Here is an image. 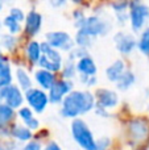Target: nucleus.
I'll use <instances>...</instances> for the list:
<instances>
[{
    "label": "nucleus",
    "mask_w": 149,
    "mask_h": 150,
    "mask_svg": "<svg viewBox=\"0 0 149 150\" xmlns=\"http://www.w3.org/2000/svg\"><path fill=\"white\" fill-rule=\"evenodd\" d=\"M95 108V98L89 91H71L65 96L61 105V115L67 119H78Z\"/></svg>",
    "instance_id": "1"
},
{
    "label": "nucleus",
    "mask_w": 149,
    "mask_h": 150,
    "mask_svg": "<svg viewBox=\"0 0 149 150\" xmlns=\"http://www.w3.org/2000/svg\"><path fill=\"white\" fill-rule=\"evenodd\" d=\"M71 134L73 138L83 150H95V140L89 125L81 119H74L71 122Z\"/></svg>",
    "instance_id": "2"
},
{
    "label": "nucleus",
    "mask_w": 149,
    "mask_h": 150,
    "mask_svg": "<svg viewBox=\"0 0 149 150\" xmlns=\"http://www.w3.org/2000/svg\"><path fill=\"white\" fill-rule=\"evenodd\" d=\"M62 55L58 50L53 49L46 42L41 44V57H40L37 65L42 70L50 71V73L54 74L62 69Z\"/></svg>",
    "instance_id": "3"
},
{
    "label": "nucleus",
    "mask_w": 149,
    "mask_h": 150,
    "mask_svg": "<svg viewBox=\"0 0 149 150\" xmlns=\"http://www.w3.org/2000/svg\"><path fill=\"white\" fill-rule=\"evenodd\" d=\"M78 30H82L91 38H95V37L99 36H106L111 30V24L104 18L99 17V16L92 15L84 18L83 24Z\"/></svg>",
    "instance_id": "4"
},
{
    "label": "nucleus",
    "mask_w": 149,
    "mask_h": 150,
    "mask_svg": "<svg viewBox=\"0 0 149 150\" xmlns=\"http://www.w3.org/2000/svg\"><path fill=\"white\" fill-rule=\"evenodd\" d=\"M128 9L132 30L140 32L149 18V7L141 1H131Z\"/></svg>",
    "instance_id": "5"
},
{
    "label": "nucleus",
    "mask_w": 149,
    "mask_h": 150,
    "mask_svg": "<svg viewBox=\"0 0 149 150\" xmlns=\"http://www.w3.org/2000/svg\"><path fill=\"white\" fill-rule=\"evenodd\" d=\"M26 101L29 104V108L33 109L37 113H42V112L46 109L48 104H49V98H48V93L45 92L41 88H33L28 90L25 92L24 96Z\"/></svg>",
    "instance_id": "6"
},
{
    "label": "nucleus",
    "mask_w": 149,
    "mask_h": 150,
    "mask_svg": "<svg viewBox=\"0 0 149 150\" xmlns=\"http://www.w3.org/2000/svg\"><path fill=\"white\" fill-rule=\"evenodd\" d=\"M46 44L52 46L55 50H65V52H71L74 47V41L70 37V34L66 32L58 30V32H49L46 33Z\"/></svg>",
    "instance_id": "7"
},
{
    "label": "nucleus",
    "mask_w": 149,
    "mask_h": 150,
    "mask_svg": "<svg viewBox=\"0 0 149 150\" xmlns=\"http://www.w3.org/2000/svg\"><path fill=\"white\" fill-rule=\"evenodd\" d=\"M71 88H73V84H71L70 80H65V79L55 80L54 84L50 87L49 93H48L49 101L53 104L62 103L65 96L71 92Z\"/></svg>",
    "instance_id": "8"
},
{
    "label": "nucleus",
    "mask_w": 149,
    "mask_h": 150,
    "mask_svg": "<svg viewBox=\"0 0 149 150\" xmlns=\"http://www.w3.org/2000/svg\"><path fill=\"white\" fill-rule=\"evenodd\" d=\"M3 103L12 109H20L24 103L23 91L18 88V86L11 84L8 87L3 88Z\"/></svg>",
    "instance_id": "9"
},
{
    "label": "nucleus",
    "mask_w": 149,
    "mask_h": 150,
    "mask_svg": "<svg viewBox=\"0 0 149 150\" xmlns=\"http://www.w3.org/2000/svg\"><path fill=\"white\" fill-rule=\"evenodd\" d=\"M94 98L96 99V103H95V107L102 109H110L114 108V107L118 105L119 103V96L115 91L111 90H106V88H100L95 92Z\"/></svg>",
    "instance_id": "10"
},
{
    "label": "nucleus",
    "mask_w": 149,
    "mask_h": 150,
    "mask_svg": "<svg viewBox=\"0 0 149 150\" xmlns=\"http://www.w3.org/2000/svg\"><path fill=\"white\" fill-rule=\"evenodd\" d=\"M114 42L115 46L121 54H131L133 49L137 46V41L132 34L124 33V32H118L114 36Z\"/></svg>",
    "instance_id": "11"
},
{
    "label": "nucleus",
    "mask_w": 149,
    "mask_h": 150,
    "mask_svg": "<svg viewBox=\"0 0 149 150\" xmlns=\"http://www.w3.org/2000/svg\"><path fill=\"white\" fill-rule=\"evenodd\" d=\"M128 130H129L131 138L135 140L136 142H143V141L147 140L149 136V125L143 119L132 120L128 125Z\"/></svg>",
    "instance_id": "12"
},
{
    "label": "nucleus",
    "mask_w": 149,
    "mask_h": 150,
    "mask_svg": "<svg viewBox=\"0 0 149 150\" xmlns=\"http://www.w3.org/2000/svg\"><path fill=\"white\" fill-rule=\"evenodd\" d=\"M42 25V16L36 11H31L25 16V33L31 37L38 34Z\"/></svg>",
    "instance_id": "13"
},
{
    "label": "nucleus",
    "mask_w": 149,
    "mask_h": 150,
    "mask_svg": "<svg viewBox=\"0 0 149 150\" xmlns=\"http://www.w3.org/2000/svg\"><path fill=\"white\" fill-rule=\"evenodd\" d=\"M75 67H77V71L79 73V75H84V76H96V73H98L96 65H95L94 59H92L90 55H86V57L78 59Z\"/></svg>",
    "instance_id": "14"
},
{
    "label": "nucleus",
    "mask_w": 149,
    "mask_h": 150,
    "mask_svg": "<svg viewBox=\"0 0 149 150\" xmlns=\"http://www.w3.org/2000/svg\"><path fill=\"white\" fill-rule=\"evenodd\" d=\"M34 78H36V82L40 84V87H41V90H50V87H52L53 84H54V82L57 79H55V74L50 73V71H46V70H42V69H40V70L36 71V74H34Z\"/></svg>",
    "instance_id": "15"
},
{
    "label": "nucleus",
    "mask_w": 149,
    "mask_h": 150,
    "mask_svg": "<svg viewBox=\"0 0 149 150\" xmlns=\"http://www.w3.org/2000/svg\"><path fill=\"white\" fill-rule=\"evenodd\" d=\"M124 71H126V65H124V62L121 59H118L106 69V76H107L108 80L116 83L119 78L123 75Z\"/></svg>",
    "instance_id": "16"
},
{
    "label": "nucleus",
    "mask_w": 149,
    "mask_h": 150,
    "mask_svg": "<svg viewBox=\"0 0 149 150\" xmlns=\"http://www.w3.org/2000/svg\"><path fill=\"white\" fill-rule=\"evenodd\" d=\"M9 134L15 140L21 141V142H29L32 141V132L25 127V125H15L9 129Z\"/></svg>",
    "instance_id": "17"
},
{
    "label": "nucleus",
    "mask_w": 149,
    "mask_h": 150,
    "mask_svg": "<svg viewBox=\"0 0 149 150\" xmlns=\"http://www.w3.org/2000/svg\"><path fill=\"white\" fill-rule=\"evenodd\" d=\"M12 84V69L8 62H0V90Z\"/></svg>",
    "instance_id": "18"
},
{
    "label": "nucleus",
    "mask_w": 149,
    "mask_h": 150,
    "mask_svg": "<svg viewBox=\"0 0 149 150\" xmlns=\"http://www.w3.org/2000/svg\"><path fill=\"white\" fill-rule=\"evenodd\" d=\"M135 80H136L135 74L129 70H126L123 73V75L118 79V82H116V87H118L120 91H126V90H128V88H131L132 86H133Z\"/></svg>",
    "instance_id": "19"
},
{
    "label": "nucleus",
    "mask_w": 149,
    "mask_h": 150,
    "mask_svg": "<svg viewBox=\"0 0 149 150\" xmlns=\"http://www.w3.org/2000/svg\"><path fill=\"white\" fill-rule=\"evenodd\" d=\"M16 79H17V83H18V88L21 91H28L32 88V78L29 76V74L26 73L24 69H17L16 70Z\"/></svg>",
    "instance_id": "20"
},
{
    "label": "nucleus",
    "mask_w": 149,
    "mask_h": 150,
    "mask_svg": "<svg viewBox=\"0 0 149 150\" xmlns=\"http://www.w3.org/2000/svg\"><path fill=\"white\" fill-rule=\"evenodd\" d=\"M26 57L32 63H37L41 57V44L37 41H31L26 46Z\"/></svg>",
    "instance_id": "21"
},
{
    "label": "nucleus",
    "mask_w": 149,
    "mask_h": 150,
    "mask_svg": "<svg viewBox=\"0 0 149 150\" xmlns=\"http://www.w3.org/2000/svg\"><path fill=\"white\" fill-rule=\"evenodd\" d=\"M15 117V109L9 108L4 103L0 104V128H5L8 122H11Z\"/></svg>",
    "instance_id": "22"
},
{
    "label": "nucleus",
    "mask_w": 149,
    "mask_h": 150,
    "mask_svg": "<svg viewBox=\"0 0 149 150\" xmlns=\"http://www.w3.org/2000/svg\"><path fill=\"white\" fill-rule=\"evenodd\" d=\"M137 47L143 54L149 55V28H145L141 32V36L137 41Z\"/></svg>",
    "instance_id": "23"
},
{
    "label": "nucleus",
    "mask_w": 149,
    "mask_h": 150,
    "mask_svg": "<svg viewBox=\"0 0 149 150\" xmlns=\"http://www.w3.org/2000/svg\"><path fill=\"white\" fill-rule=\"evenodd\" d=\"M74 44L78 45V47L81 49H89L90 46L92 45V38L90 36H87L86 33H83L82 30L77 32V36H75V42Z\"/></svg>",
    "instance_id": "24"
},
{
    "label": "nucleus",
    "mask_w": 149,
    "mask_h": 150,
    "mask_svg": "<svg viewBox=\"0 0 149 150\" xmlns=\"http://www.w3.org/2000/svg\"><path fill=\"white\" fill-rule=\"evenodd\" d=\"M17 45V38L12 34H1L0 36V46H3L4 49H7L8 52H12Z\"/></svg>",
    "instance_id": "25"
},
{
    "label": "nucleus",
    "mask_w": 149,
    "mask_h": 150,
    "mask_svg": "<svg viewBox=\"0 0 149 150\" xmlns=\"http://www.w3.org/2000/svg\"><path fill=\"white\" fill-rule=\"evenodd\" d=\"M3 25H4L5 28L8 29L9 34H12V36L17 34L18 32L21 30V25H20V23H17L16 20H13V18L11 17V16H7V17L4 18V21H3Z\"/></svg>",
    "instance_id": "26"
},
{
    "label": "nucleus",
    "mask_w": 149,
    "mask_h": 150,
    "mask_svg": "<svg viewBox=\"0 0 149 150\" xmlns=\"http://www.w3.org/2000/svg\"><path fill=\"white\" fill-rule=\"evenodd\" d=\"M62 76L65 80H69L71 78L75 76V73H77V67H75V62L74 61H70L69 59L67 62L65 63V66H62Z\"/></svg>",
    "instance_id": "27"
},
{
    "label": "nucleus",
    "mask_w": 149,
    "mask_h": 150,
    "mask_svg": "<svg viewBox=\"0 0 149 150\" xmlns=\"http://www.w3.org/2000/svg\"><path fill=\"white\" fill-rule=\"evenodd\" d=\"M129 3L127 1H116L112 3V9L115 11L116 15H123V13H128Z\"/></svg>",
    "instance_id": "28"
},
{
    "label": "nucleus",
    "mask_w": 149,
    "mask_h": 150,
    "mask_svg": "<svg viewBox=\"0 0 149 150\" xmlns=\"http://www.w3.org/2000/svg\"><path fill=\"white\" fill-rule=\"evenodd\" d=\"M18 117H20L24 122H26L31 119H33L34 116H33V112H32V109L29 108V107H21V108L18 109Z\"/></svg>",
    "instance_id": "29"
},
{
    "label": "nucleus",
    "mask_w": 149,
    "mask_h": 150,
    "mask_svg": "<svg viewBox=\"0 0 149 150\" xmlns=\"http://www.w3.org/2000/svg\"><path fill=\"white\" fill-rule=\"evenodd\" d=\"M73 17H74V25L77 26V28H81L82 26V24H83V21H84V18H86V16H84V13H83V11H81V9H75L73 12Z\"/></svg>",
    "instance_id": "30"
},
{
    "label": "nucleus",
    "mask_w": 149,
    "mask_h": 150,
    "mask_svg": "<svg viewBox=\"0 0 149 150\" xmlns=\"http://www.w3.org/2000/svg\"><path fill=\"white\" fill-rule=\"evenodd\" d=\"M8 16H11V17H12L13 20H16L17 23H21V21L25 20V15H24L23 9H20V8H11Z\"/></svg>",
    "instance_id": "31"
},
{
    "label": "nucleus",
    "mask_w": 149,
    "mask_h": 150,
    "mask_svg": "<svg viewBox=\"0 0 149 150\" xmlns=\"http://www.w3.org/2000/svg\"><path fill=\"white\" fill-rule=\"evenodd\" d=\"M110 142L111 141L108 137H100L95 142V150H107V148L110 146Z\"/></svg>",
    "instance_id": "32"
},
{
    "label": "nucleus",
    "mask_w": 149,
    "mask_h": 150,
    "mask_svg": "<svg viewBox=\"0 0 149 150\" xmlns=\"http://www.w3.org/2000/svg\"><path fill=\"white\" fill-rule=\"evenodd\" d=\"M79 79H81V82L83 83L84 86H89V87L95 86L98 82L96 76H84V75H79Z\"/></svg>",
    "instance_id": "33"
},
{
    "label": "nucleus",
    "mask_w": 149,
    "mask_h": 150,
    "mask_svg": "<svg viewBox=\"0 0 149 150\" xmlns=\"http://www.w3.org/2000/svg\"><path fill=\"white\" fill-rule=\"evenodd\" d=\"M21 150H42V148L38 141H29L21 148Z\"/></svg>",
    "instance_id": "34"
},
{
    "label": "nucleus",
    "mask_w": 149,
    "mask_h": 150,
    "mask_svg": "<svg viewBox=\"0 0 149 150\" xmlns=\"http://www.w3.org/2000/svg\"><path fill=\"white\" fill-rule=\"evenodd\" d=\"M25 124V127L28 128L29 130H36V129H38V127H40V122H38V120L36 119V117H33V119H31L29 121H26V122H24Z\"/></svg>",
    "instance_id": "35"
},
{
    "label": "nucleus",
    "mask_w": 149,
    "mask_h": 150,
    "mask_svg": "<svg viewBox=\"0 0 149 150\" xmlns=\"http://www.w3.org/2000/svg\"><path fill=\"white\" fill-rule=\"evenodd\" d=\"M42 150H62L60 148V145H58L57 142H54V141H52V142H49L46 146H45Z\"/></svg>",
    "instance_id": "36"
},
{
    "label": "nucleus",
    "mask_w": 149,
    "mask_h": 150,
    "mask_svg": "<svg viewBox=\"0 0 149 150\" xmlns=\"http://www.w3.org/2000/svg\"><path fill=\"white\" fill-rule=\"evenodd\" d=\"M95 112H96L98 115H100L102 117L110 116V115H108V111H106V109H102V108H98V107H95Z\"/></svg>",
    "instance_id": "37"
},
{
    "label": "nucleus",
    "mask_w": 149,
    "mask_h": 150,
    "mask_svg": "<svg viewBox=\"0 0 149 150\" xmlns=\"http://www.w3.org/2000/svg\"><path fill=\"white\" fill-rule=\"evenodd\" d=\"M62 4H65V1H52V5H54V7H58V5Z\"/></svg>",
    "instance_id": "38"
},
{
    "label": "nucleus",
    "mask_w": 149,
    "mask_h": 150,
    "mask_svg": "<svg viewBox=\"0 0 149 150\" xmlns=\"http://www.w3.org/2000/svg\"><path fill=\"white\" fill-rule=\"evenodd\" d=\"M0 62H7V59H5V57L1 53V47H0Z\"/></svg>",
    "instance_id": "39"
},
{
    "label": "nucleus",
    "mask_w": 149,
    "mask_h": 150,
    "mask_svg": "<svg viewBox=\"0 0 149 150\" xmlns=\"http://www.w3.org/2000/svg\"><path fill=\"white\" fill-rule=\"evenodd\" d=\"M5 146H7V144H3V145H0V150H11V149L5 148Z\"/></svg>",
    "instance_id": "40"
},
{
    "label": "nucleus",
    "mask_w": 149,
    "mask_h": 150,
    "mask_svg": "<svg viewBox=\"0 0 149 150\" xmlns=\"http://www.w3.org/2000/svg\"><path fill=\"white\" fill-rule=\"evenodd\" d=\"M3 103V88L0 90V104Z\"/></svg>",
    "instance_id": "41"
},
{
    "label": "nucleus",
    "mask_w": 149,
    "mask_h": 150,
    "mask_svg": "<svg viewBox=\"0 0 149 150\" xmlns=\"http://www.w3.org/2000/svg\"><path fill=\"white\" fill-rule=\"evenodd\" d=\"M1 8H3V3H0V11H1Z\"/></svg>",
    "instance_id": "42"
},
{
    "label": "nucleus",
    "mask_w": 149,
    "mask_h": 150,
    "mask_svg": "<svg viewBox=\"0 0 149 150\" xmlns=\"http://www.w3.org/2000/svg\"><path fill=\"white\" fill-rule=\"evenodd\" d=\"M0 29H1V23H0Z\"/></svg>",
    "instance_id": "43"
}]
</instances>
